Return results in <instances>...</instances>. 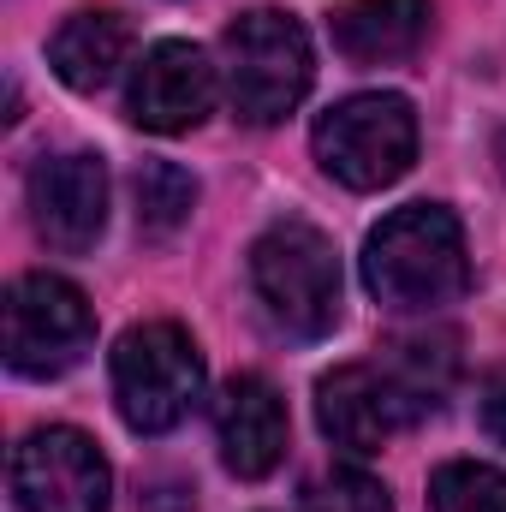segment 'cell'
Listing matches in <instances>:
<instances>
[{"label": "cell", "mask_w": 506, "mask_h": 512, "mask_svg": "<svg viewBox=\"0 0 506 512\" xmlns=\"http://www.w3.org/2000/svg\"><path fill=\"white\" fill-rule=\"evenodd\" d=\"M364 286L381 310H441L471 286L465 227L441 203H405L364 239Z\"/></svg>", "instance_id": "cell-1"}, {"label": "cell", "mask_w": 506, "mask_h": 512, "mask_svg": "<svg viewBox=\"0 0 506 512\" xmlns=\"http://www.w3.org/2000/svg\"><path fill=\"white\" fill-rule=\"evenodd\" d=\"M251 286L268 322L292 340H322L340 322V251L310 221H274L251 245Z\"/></svg>", "instance_id": "cell-2"}, {"label": "cell", "mask_w": 506, "mask_h": 512, "mask_svg": "<svg viewBox=\"0 0 506 512\" xmlns=\"http://www.w3.org/2000/svg\"><path fill=\"white\" fill-rule=\"evenodd\" d=\"M221 60H227V102L245 126H280L310 96L316 78L304 24L274 6H256L227 30Z\"/></svg>", "instance_id": "cell-3"}, {"label": "cell", "mask_w": 506, "mask_h": 512, "mask_svg": "<svg viewBox=\"0 0 506 512\" xmlns=\"http://www.w3.org/2000/svg\"><path fill=\"white\" fill-rule=\"evenodd\" d=\"M203 399V358L179 322L126 328L114 346V405L137 435H167Z\"/></svg>", "instance_id": "cell-4"}, {"label": "cell", "mask_w": 506, "mask_h": 512, "mask_svg": "<svg viewBox=\"0 0 506 512\" xmlns=\"http://www.w3.org/2000/svg\"><path fill=\"white\" fill-rule=\"evenodd\" d=\"M310 149L322 173L340 179L346 191H381L417 161V114L393 90H364L316 120Z\"/></svg>", "instance_id": "cell-5"}, {"label": "cell", "mask_w": 506, "mask_h": 512, "mask_svg": "<svg viewBox=\"0 0 506 512\" xmlns=\"http://www.w3.org/2000/svg\"><path fill=\"white\" fill-rule=\"evenodd\" d=\"M96 340L90 298L60 274H18L6 292V364L12 376H66Z\"/></svg>", "instance_id": "cell-6"}, {"label": "cell", "mask_w": 506, "mask_h": 512, "mask_svg": "<svg viewBox=\"0 0 506 512\" xmlns=\"http://www.w3.org/2000/svg\"><path fill=\"white\" fill-rule=\"evenodd\" d=\"M12 495L24 512H108L114 477L84 429H30L12 447Z\"/></svg>", "instance_id": "cell-7"}, {"label": "cell", "mask_w": 506, "mask_h": 512, "mask_svg": "<svg viewBox=\"0 0 506 512\" xmlns=\"http://www.w3.org/2000/svg\"><path fill=\"white\" fill-rule=\"evenodd\" d=\"M316 423L346 453H381L405 423H417V405L387 364H340L316 382Z\"/></svg>", "instance_id": "cell-8"}, {"label": "cell", "mask_w": 506, "mask_h": 512, "mask_svg": "<svg viewBox=\"0 0 506 512\" xmlns=\"http://www.w3.org/2000/svg\"><path fill=\"white\" fill-rule=\"evenodd\" d=\"M215 108V66L197 42H155L126 84V114L143 131L179 137V131L203 126Z\"/></svg>", "instance_id": "cell-9"}, {"label": "cell", "mask_w": 506, "mask_h": 512, "mask_svg": "<svg viewBox=\"0 0 506 512\" xmlns=\"http://www.w3.org/2000/svg\"><path fill=\"white\" fill-rule=\"evenodd\" d=\"M30 221L48 251H90L108 227V167L90 149L54 155L30 173Z\"/></svg>", "instance_id": "cell-10"}, {"label": "cell", "mask_w": 506, "mask_h": 512, "mask_svg": "<svg viewBox=\"0 0 506 512\" xmlns=\"http://www.w3.org/2000/svg\"><path fill=\"white\" fill-rule=\"evenodd\" d=\"M215 441L233 477H268L286 459V399L262 376H233L215 399Z\"/></svg>", "instance_id": "cell-11"}, {"label": "cell", "mask_w": 506, "mask_h": 512, "mask_svg": "<svg viewBox=\"0 0 506 512\" xmlns=\"http://www.w3.org/2000/svg\"><path fill=\"white\" fill-rule=\"evenodd\" d=\"M328 36L352 66L411 60L429 36V0H346V6H334Z\"/></svg>", "instance_id": "cell-12"}, {"label": "cell", "mask_w": 506, "mask_h": 512, "mask_svg": "<svg viewBox=\"0 0 506 512\" xmlns=\"http://www.w3.org/2000/svg\"><path fill=\"white\" fill-rule=\"evenodd\" d=\"M126 48H131V30L120 12H72L48 42V66H54V78L66 90L96 96L126 66Z\"/></svg>", "instance_id": "cell-13"}, {"label": "cell", "mask_w": 506, "mask_h": 512, "mask_svg": "<svg viewBox=\"0 0 506 512\" xmlns=\"http://www.w3.org/2000/svg\"><path fill=\"white\" fill-rule=\"evenodd\" d=\"M393 382L405 387V399L417 405V417L423 411H435L441 399H447V387L459 376V358H453V334H423V340H399L393 346Z\"/></svg>", "instance_id": "cell-14"}, {"label": "cell", "mask_w": 506, "mask_h": 512, "mask_svg": "<svg viewBox=\"0 0 506 512\" xmlns=\"http://www.w3.org/2000/svg\"><path fill=\"white\" fill-rule=\"evenodd\" d=\"M191 203H197V179L173 161H143L137 173V227L149 239H167L191 221Z\"/></svg>", "instance_id": "cell-15"}, {"label": "cell", "mask_w": 506, "mask_h": 512, "mask_svg": "<svg viewBox=\"0 0 506 512\" xmlns=\"http://www.w3.org/2000/svg\"><path fill=\"white\" fill-rule=\"evenodd\" d=\"M429 512H506V471L483 459H453L429 477Z\"/></svg>", "instance_id": "cell-16"}, {"label": "cell", "mask_w": 506, "mask_h": 512, "mask_svg": "<svg viewBox=\"0 0 506 512\" xmlns=\"http://www.w3.org/2000/svg\"><path fill=\"white\" fill-rule=\"evenodd\" d=\"M304 512H393V501L370 471L340 465V471H328L304 489Z\"/></svg>", "instance_id": "cell-17"}, {"label": "cell", "mask_w": 506, "mask_h": 512, "mask_svg": "<svg viewBox=\"0 0 506 512\" xmlns=\"http://www.w3.org/2000/svg\"><path fill=\"white\" fill-rule=\"evenodd\" d=\"M483 429L506 447V370H495V376L483 382Z\"/></svg>", "instance_id": "cell-18"}, {"label": "cell", "mask_w": 506, "mask_h": 512, "mask_svg": "<svg viewBox=\"0 0 506 512\" xmlns=\"http://www.w3.org/2000/svg\"><path fill=\"white\" fill-rule=\"evenodd\" d=\"M495 155H501V173H506V131H501V149H495Z\"/></svg>", "instance_id": "cell-19"}]
</instances>
